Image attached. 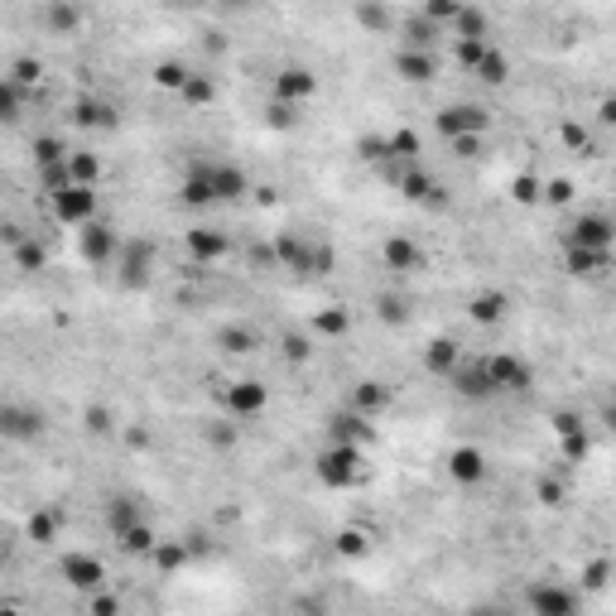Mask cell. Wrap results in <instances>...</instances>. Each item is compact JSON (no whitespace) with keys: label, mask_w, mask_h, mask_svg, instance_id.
I'll return each instance as SVG.
<instances>
[{"label":"cell","mask_w":616,"mask_h":616,"mask_svg":"<svg viewBox=\"0 0 616 616\" xmlns=\"http://www.w3.org/2000/svg\"><path fill=\"white\" fill-rule=\"evenodd\" d=\"M135 520H145V516H140V506H135L131 496H111V500H107V525H111L116 535H125Z\"/></svg>","instance_id":"obj_28"},{"label":"cell","mask_w":616,"mask_h":616,"mask_svg":"<svg viewBox=\"0 0 616 616\" xmlns=\"http://www.w3.org/2000/svg\"><path fill=\"white\" fill-rule=\"evenodd\" d=\"M506 308H510V299H506L500 289H482L477 299L467 304V318H472L477 328H496L500 318H506Z\"/></svg>","instance_id":"obj_22"},{"label":"cell","mask_w":616,"mask_h":616,"mask_svg":"<svg viewBox=\"0 0 616 616\" xmlns=\"http://www.w3.org/2000/svg\"><path fill=\"white\" fill-rule=\"evenodd\" d=\"M24 236H30V231H24L20 222H0V241H5V246H20Z\"/></svg>","instance_id":"obj_56"},{"label":"cell","mask_w":616,"mask_h":616,"mask_svg":"<svg viewBox=\"0 0 616 616\" xmlns=\"http://www.w3.org/2000/svg\"><path fill=\"white\" fill-rule=\"evenodd\" d=\"M563 140H569V145H578V150H587V135L578 131V125H569V131H563Z\"/></svg>","instance_id":"obj_60"},{"label":"cell","mask_w":616,"mask_h":616,"mask_svg":"<svg viewBox=\"0 0 616 616\" xmlns=\"http://www.w3.org/2000/svg\"><path fill=\"white\" fill-rule=\"evenodd\" d=\"M116 121H121V116H116L111 101H101V97H77L73 101V125H82V131H111Z\"/></svg>","instance_id":"obj_15"},{"label":"cell","mask_w":616,"mask_h":616,"mask_svg":"<svg viewBox=\"0 0 616 616\" xmlns=\"http://www.w3.org/2000/svg\"><path fill=\"white\" fill-rule=\"evenodd\" d=\"M44 20H48L54 34H77V24H82V5H77V0H48Z\"/></svg>","instance_id":"obj_26"},{"label":"cell","mask_w":616,"mask_h":616,"mask_svg":"<svg viewBox=\"0 0 616 616\" xmlns=\"http://www.w3.org/2000/svg\"><path fill=\"white\" fill-rule=\"evenodd\" d=\"M439 135H486V125H492V116H486L482 107H472V101H458V107H443L439 111Z\"/></svg>","instance_id":"obj_8"},{"label":"cell","mask_w":616,"mask_h":616,"mask_svg":"<svg viewBox=\"0 0 616 616\" xmlns=\"http://www.w3.org/2000/svg\"><path fill=\"white\" fill-rule=\"evenodd\" d=\"M587 583H593V587H602V583H607V563H593V569H587Z\"/></svg>","instance_id":"obj_59"},{"label":"cell","mask_w":616,"mask_h":616,"mask_svg":"<svg viewBox=\"0 0 616 616\" xmlns=\"http://www.w3.org/2000/svg\"><path fill=\"white\" fill-rule=\"evenodd\" d=\"M346 328H352L346 308H323V313L313 318V332H318V338H346Z\"/></svg>","instance_id":"obj_38"},{"label":"cell","mask_w":616,"mask_h":616,"mask_svg":"<svg viewBox=\"0 0 616 616\" xmlns=\"http://www.w3.org/2000/svg\"><path fill=\"white\" fill-rule=\"evenodd\" d=\"M222 409L231 419H255V415H265L270 409V390L261 381H231L227 390H222Z\"/></svg>","instance_id":"obj_7"},{"label":"cell","mask_w":616,"mask_h":616,"mask_svg":"<svg viewBox=\"0 0 616 616\" xmlns=\"http://www.w3.org/2000/svg\"><path fill=\"white\" fill-rule=\"evenodd\" d=\"M202 174H208V188H212V202H236L251 192V178L241 164H202Z\"/></svg>","instance_id":"obj_10"},{"label":"cell","mask_w":616,"mask_h":616,"mask_svg":"<svg viewBox=\"0 0 616 616\" xmlns=\"http://www.w3.org/2000/svg\"><path fill=\"white\" fill-rule=\"evenodd\" d=\"M395 184H400V192H405L409 202H429V208H443V202H448L443 184H439L429 169H419V164H409V169L395 178Z\"/></svg>","instance_id":"obj_12"},{"label":"cell","mask_w":616,"mask_h":616,"mask_svg":"<svg viewBox=\"0 0 616 616\" xmlns=\"http://www.w3.org/2000/svg\"><path fill=\"white\" fill-rule=\"evenodd\" d=\"M569 246H583V251H612V241H616V227L607 222L602 212H583L578 222L569 227Z\"/></svg>","instance_id":"obj_9"},{"label":"cell","mask_w":616,"mask_h":616,"mask_svg":"<svg viewBox=\"0 0 616 616\" xmlns=\"http://www.w3.org/2000/svg\"><path fill=\"white\" fill-rule=\"evenodd\" d=\"M563 439V458L569 462H583L587 458V433H583V424H578V429H569V433H559Z\"/></svg>","instance_id":"obj_46"},{"label":"cell","mask_w":616,"mask_h":616,"mask_svg":"<svg viewBox=\"0 0 616 616\" xmlns=\"http://www.w3.org/2000/svg\"><path fill=\"white\" fill-rule=\"evenodd\" d=\"M184 77H188L184 63H159V68H154V87H164V92H178V87H184Z\"/></svg>","instance_id":"obj_45"},{"label":"cell","mask_w":616,"mask_h":616,"mask_svg":"<svg viewBox=\"0 0 616 616\" xmlns=\"http://www.w3.org/2000/svg\"><path fill=\"white\" fill-rule=\"evenodd\" d=\"M472 73H477V82H486V87H500V82H506V77H510V63H506V54H500V48H492V44H486V54L477 58V68H472Z\"/></svg>","instance_id":"obj_27"},{"label":"cell","mask_w":616,"mask_h":616,"mask_svg":"<svg viewBox=\"0 0 616 616\" xmlns=\"http://www.w3.org/2000/svg\"><path fill=\"white\" fill-rule=\"evenodd\" d=\"M48 198H54V217L73 231L97 217V188H87V184H63L58 192H48Z\"/></svg>","instance_id":"obj_4"},{"label":"cell","mask_w":616,"mask_h":616,"mask_svg":"<svg viewBox=\"0 0 616 616\" xmlns=\"http://www.w3.org/2000/svg\"><path fill=\"white\" fill-rule=\"evenodd\" d=\"M222 346H227V352H236V356H246V352H255V338H251L246 328H227L222 332Z\"/></svg>","instance_id":"obj_47"},{"label":"cell","mask_w":616,"mask_h":616,"mask_svg":"<svg viewBox=\"0 0 616 616\" xmlns=\"http://www.w3.org/2000/svg\"><path fill=\"white\" fill-rule=\"evenodd\" d=\"M63 169H68V184H87V188H97V159L92 154H77V150H68V159H63Z\"/></svg>","instance_id":"obj_30"},{"label":"cell","mask_w":616,"mask_h":616,"mask_svg":"<svg viewBox=\"0 0 616 616\" xmlns=\"http://www.w3.org/2000/svg\"><path fill=\"white\" fill-rule=\"evenodd\" d=\"M433 34H439V24L415 15V20L405 24V48H433Z\"/></svg>","instance_id":"obj_40"},{"label":"cell","mask_w":616,"mask_h":616,"mask_svg":"<svg viewBox=\"0 0 616 616\" xmlns=\"http://www.w3.org/2000/svg\"><path fill=\"white\" fill-rule=\"evenodd\" d=\"M530 612H539V616H573L578 612V597L569 593V587L539 583V587H530Z\"/></svg>","instance_id":"obj_18"},{"label":"cell","mask_w":616,"mask_h":616,"mask_svg":"<svg viewBox=\"0 0 616 616\" xmlns=\"http://www.w3.org/2000/svg\"><path fill=\"white\" fill-rule=\"evenodd\" d=\"M486 54V38H458V63H462V68H477V58Z\"/></svg>","instance_id":"obj_48"},{"label":"cell","mask_w":616,"mask_h":616,"mask_svg":"<svg viewBox=\"0 0 616 616\" xmlns=\"http://www.w3.org/2000/svg\"><path fill=\"white\" fill-rule=\"evenodd\" d=\"M458 362H462V346L453 338H433L429 346H424V366H429L433 376H448Z\"/></svg>","instance_id":"obj_25"},{"label":"cell","mask_w":616,"mask_h":616,"mask_svg":"<svg viewBox=\"0 0 616 616\" xmlns=\"http://www.w3.org/2000/svg\"><path fill=\"white\" fill-rule=\"evenodd\" d=\"M376 313H381V318H390V323H405V318H409L400 299H381V308H376Z\"/></svg>","instance_id":"obj_55"},{"label":"cell","mask_w":616,"mask_h":616,"mask_svg":"<svg viewBox=\"0 0 616 616\" xmlns=\"http://www.w3.org/2000/svg\"><path fill=\"white\" fill-rule=\"evenodd\" d=\"M184 202H188V208H208V202H212V188H208V174H202V164H192L188 178H184Z\"/></svg>","instance_id":"obj_36"},{"label":"cell","mask_w":616,"mask_h":616,"mask_svg":"<svg viewBox=\"0 0 616 616\" xmlns=\"http://www.w3.org/2000/svg\"><path fill=\"white\" fill-rule=\"evenodd\" d=\"M150 559H154V563H159V569H164V573H174V569H178V563H184V559H188V549H178V544H164V539H154V549H150Z\"/></svg>","instance_id":"obj_43"},{"label":"cell","mask_w":616,"mask_h":616,"mask_svg":"<svg viewBox=\"0 0 616 616\" xmlns=\"http://www.w3.org/2000/svg\"><path fill=\"white\" fill-rule=\"evenodd\" d=\"M10 251H15V265L24 270V275H38V270L48 265V251L38 246V236H24L20 246H10Z\"/></svg>","instance_id":"obj_32"},{"label":"cell","mask_w":616,"mask_h":616,"mask_svg":"<svg viewBox=\"0 0 616 616\" xmlns=\"http://www.w3.org/2000/svg\"><path fill=\"white\" fill-rule=\"evenodd\" d=\"M116 539H121V549H125V554H150V549H154V530H150V520H135L131 530H125V535H116Z\"/></svg>","instance_id":"obj_39"},{"label":"cell","mask_w":616,"mask_h":616,"mask_svg":"<svg viewBox=\"0 0 616 616\" xmlns=\"http://www.w3.org/2000/svg\"><path fill=\"white\" fill-rule=\"evenodd\" d=\"M20 116H24V87L0 77V125H15Z\"/></svg>","instance_id":"obj_29"},{"label":"cell","mask_w":616,"mask_h":616,"mask_svg":"<svg viewBox=\"0 0 616 616\" xmlns=\"http://www.w3.org/2000/svg\"><path fill=\"white\" fill-rule=\"evenodd\" d=\"M184 246H188V255L198 265H212V261H222V255L231 251V241L217 227H198V231H188V236H184Z\"/></svg>","instance_id":"obj_16"},{"label":"cell","mask_w":616,"mask_h":616,"mask_svg":"<svg viewBox=\"0 0 616 616\" xmlns=\"http://www.w3.org/2000/svg\"><path fill=\"white\" fill-rule=\"evenodd\" d=\"M63 578H68V587L92 593V587L107 583V563L92 559V554H68V559H63Z\"/></svg>","instance_id":"obj_14"},{"label":"cell","mask_w":616,"mask_h":616,"mask_svg":"<svg viewBox=\"0 0 616 616\" xmlns=\"http://www.w3.org/2000/svg\"><path fill=\"white\" fill-rule=\"evenodd\" d=\"M38 433H44V415L34 405H0V439L30 443Z\"/></svg>","instance_id":"obj_11"},{"label":"cell","mask_w":616,"mask_h":616,"mask_svg":"<svg viewBox=\"0 0 616 616\" xmlns=\"http://www.w3.org/2000/svg\"><path fill=\"white\" fill-rule=\"evenodd\" d=\"M178 97L184 101H192V107H212V97H217V87L208 82V77H184V87H178Z\"/></svg>","instance_id":"obj_41"},{"label":"cell","mask_w":616,"mask_h":616,"mask_svg":"<svg viewBox=\"0 0 616 616\" xmlns=\"http://www.w3.org/2000/svg\"><path fill=\"white\" fill-rule=\"evenodd\" d=\"M313 92H318V77L308 68H285L275 77V101H294V107H299V101H308Z\"/></svg>","instance_id":"obj_19"},{"label":"cell","mask_w":616,"mask_h":616,"mask_svg":"<svg viewBox=\"0 0 616 616\" xmlns=\"http://www.w3.org/2000/svg\"><path fill=\"white\" fill-rule=\"evenodd\" d=\"M270 255L285 270H294V275H332V265H338L328 241H313V236H304V231H279Z\"/></svg>","instance_id":"obj_1"},{"label":"cell","mask_w":616,"mask_h":616,"mask_svg":"<svg viewBox=\"0 0 616 616\" xmlns=\"http://www.w3.org/2000/svg\"><path fill=\"white\" fill-rule=\"evenodd\" d=\"M212 443H217V448H231V443H236V429H231V424H217V429H212Z\"/></svg>","instance_id":"obj_57"},{"label":"cell","mask_w":616,"mask_h":616,"mask_svg":"<svg viewBox=\"0 0 616 616\" xmlns=\"http://www.w3.org/2000/svg\"><path fill=\"white\" fill-rule=\"evenodd\" d=\"M385 270H400V275H415V270H424V251L415 246L409 236H385Z\"/></svg>","instance_id":"obj_20"},{"label":"cell","mask_w":616,"mask_h":616,"mask_svg":"<svg viewBox=\"0 0 616 616\" xmlns=\"http://www.w3.org/2000/svg\"><path fill=\"white\" fill-rule=\"evenodd\" d=\"M68 159V145H63L58 135H38L34 140V164L38 169H54V164H63Z\"/></svg>","instance_id":"obj_37"},{"label":"cell","mask_w":616,"mask_h":616,"mask_svg":"<svg viewBox=\"0 0 616 616\" xmlns=\"http://www.w3.org/2000/svg\"><path fill=\"white\" fill-rule=\"evenodd\" d=\"M390 405V390H385L381 381H362L352 395V409H362V415H371V409H385Z\"/></svg>","instance_id":"obj_34"},{"label":"cell","mask_w":616,"mask_h":616,"mask_svg":"<svg viewBox=\"0 0 616 616\" xmlns=\"http://www.w3.org/2000/svg\"><path fill=\"white\" fill-rule=\"evenodd\" d=\"M77 251H82L87 265H111L116 251H121V236H116V227H107V222L92 217V222L77 227Z\"/></svg>","instance_id":"obj_5"},{"label":"cell","mask_w":616,"mask_h":616,"mask_svg":"<svg viewBox=\"0 0 616 616\" xmlns=\"http://www.w3.org/2000/svg\"><path fill=\"white\" fill-rule=\"evenodd\" d=\"M356 20H362V30H371V34L390 30V10H385V0H356Z\"/></svg>","instance_id":"obj_35"},{"label":"cell","mask_w":616,"mask_h":616,"mask_svg":"<svg viewBox=\"0 0 616 616\" xmlns=\"http://www.w3.org/2000/svg\"><path fill=\"white\" fill-rule=\"evenodd\" d=\"M482 366H486V381H492V395H520V390H530V381H535L530 362H520V356H510V352L482 356Z\"/></svg>","instance_id":"obj_3"},{"label":"cell","mask_w":616,"mask_h":616,"mask_svg":"<svg viewBox=\"0 0 616 616\" xmlns=\"http://www.w3.org/2000/svg\"><path fill=\"white\" fill-rule=\"evenodd\" d=\"M448 381H453V390H458V395H467V400H486V395H492L486 366H482V362H467V356H462V362L448 371Z\"/></svg>","instance_id":"obj_17"},{"label":"cell","mask_w":616,"mask_h":616,"mask_svg":"<svg viewBox=\"0 0 616 616\" xmlns=\"http://www.w3.org/2000/svg\"><path fill=\"white\" fill-rule=\"evenodd\" d=\"M313 477L323 486H332V492L356 486V477H362V443H338L332 439L323 453L313 458Z\"/></svg>","instance_id":"obj_2"},{"label":"cell","mask_w":616,"mask_h":616,"mask_svg":"<svg viewBox=\"0 0 616 616\" xmlns=\"http://www.w3.org/2000/svg\"><path fill=\"white\" fill-rule=\"evenodd\" d=\"M54 530H58L54 516H34V520H30V539H38V544H48V539H54Z\"/></svg>","instance_id":"obj_53"},{"label":"cell","mask_w":616,"mask_h":616,"mask_svg":"<svg viewBox=\"0 0 616 616\" xmlns=\"http://www.w3.org/2000/svg\"><path fill=\"white\" fill-rule=\"evenodd\" d=\"M458 5H462V0H424V20H433V24H439V20H453Z\"/></svg>","instance_id":"obj_49"},{"label":"cell","mask_w":616,"mask_h":616,"mask_svg":"<svg viewBox=\"0 0 616 616\" xmlns=\"http://www.w3.org/2000/svg\"><path fill=\"white\" fill-rule=\"evenodd\" d=\"M539 496H544V506H559V500H563L559 482H539Z\"/></svg>","instance_id":"obj_58"},{"label":"cell","mask_w":616,"mask_h":616,"mask_svg":"<svg viewBox=\"0 0 616 616\" xmlns=\"http://www.w3.org/2000/svg\"><path fill=\"white\" fill-rule=\"evenodd\" d=\"M116 270H121L125 289H140L154 275V241H140V236L121 241V251H116Z\"/></svg>","instance_id":"obj_6"},{"label":"cell","mask_w":616,"mask_h":616,"mask_svg":"<svg viewBox=\"0 0 616 616\" xmlns=\"http://www.w3.org/2000/svg\"><path fill=\"white\" fill-rule=\"evenodd\" d=\"M477 145H482V135H453V150L462 159H477Z\"/></svg>","instance_id":"obj_54"},{"label":"cell","mask_w":616,"mask_h":616,"mask_svg":"<svg viewBox=\"0 0 616 616\" xmlns=\"http://www.w3.org/2000/svg\"><path fill=\"white\" fill-rule=\"evenodd\" d=\"M554 429H559V433H569V429H578V419H573V415H559V419H554Z\"/></svg>","instance_id":"obj_61"},{"label":"cell","mask_w":616,"mask_h":616,"mask_svg":"<svg viewBox=\"0 0 616 616\" xmlns=\"http://www.w3.org/2000/svg\"><path fill=\"white\" fill-rule=\"evenodd\" d=\"M328 439H338V443H366L371 439V424H366L362 409H342V415L328 419Z\"/></svg>","instance_id":"obj_23"},{"label":"cell","mask_w":616,"mask_h":616,"mask_svg":"<svg viewBox=\"0 0 616 616\" xmlns=\"http://www.w3.org/2000/svg\"><path fill=\"white\" fill-rule=\"evenodd\" d=\"M539 188H544V184H539L535 174H520L516 184H510V198H516L520 208H535V202H539Z\"/></svg>","instance_id":"obj_44"},{"label":"cell","mask_w":616,"mask_h":616,"mask_svg":"<svg viewBox=\"0 0 616 616\" xmlns=\"http://www.w3.org/2000/svg\"><path fill=\"white\" fill-rule=\"evenodd\" d=\"M453 30H458V38H486V15H482L477 5H467V0H462L458 15H453Z\"/></svg>","instance_id":"obj_31"},{"label":"cell","mask_w":616,"mask_h":616,"mask_svg":"<svg viewBox=\"0 0 616 616\" xmlns=\"http://www.w3.org/2000/svg\"><path fill=\"white\" fill-rule=\"evenodd\" d=\"M299 107H294V101H270L265 107V121L275 125V131H294V125H299V116H294Z\"/></svg>","instance_id":"obj_42"},{"label":"cell","mask_w":616,"mask_h":616,"mask_svg":"<svg viewBox=\"0 0 616 616\" xmlns=\"http://www.w3.org/2000/svg\"><path fill=\"white\" fill-rule=\"evenodd\" d=\"M448 477L458 486H477L486 477V458L477 448H453V458H448Z\"/></svg>","instance_id":"obj_21"},{"label":"cell","mask_w":616,"mask_h":616,"mask_svg":"<svg viewBox=\"0 0 616 616\" xmlns=\"http://www.w3.org/2000/svg\"><path fill=\"white\" fill-rule=\"evenodd\" d=\"M338 554H352V559L366 554V535H362V530H342V535H338Z\"/></svg>","instance_id":"obj_51"},{"label":"cell","mask_w":616,"mask_h":616,"mask_svg":"<svg viewBox=\"0 0 616 616\" xmlns=\"http://www.w3.org/2000/svg\"><path fill=\"white\" fill-rule=\"evenodd\" d=\"M569 275H583V279H597L612 270V251H583V246H569Z\"/></svg>","instance_id":"obj_24"},{"label":"cell","mask_w":616,"mask_h":616,"mask_svg":"<svg viewBox=\"0 0 616 616\" xmlns=\"http://www.w3.org/2000/svg\"><path fill=\"white\" fill-rule=\"evenodd\" d=\"M285 356H289V362H308L313 346H308V338H299V332H289V338H285Z\"/></svg>","instance_id":"obj_52"},{"label":"cell","mask_w":616,"mask_h":616,"mask_svg":"<svg viewBox=\"0 0 616 616\" xmlns=\"http://www.w3.org/2000/svg\"><path fill=\"white\" fill-rule=\"evenodd\" d=\"M5 77H10L15 87H24V92H34V87L44 82V63H38L34 54H24V58H15V68H10Z\"/></svg>","instance_id":"obj_33"},{"label":"cell","mask_w":616,"mask_h":616,"mask_svg":"<svg viewBox=\"0 0 616 616\" xmlns=\"http://www.w3.org/2000/svg\"><path fill=\"white\" fill-rule=\"evenodd\" d=\"M539 198H544V202H554V208H563V202L573 198V184H569V178H554L549 188H539Z\"/></svg>","instance_id":"obj_50"},{"label":"cell","mask_w":616,"mask_h":616,"mask_svg":"<svg viewBox=\"0 0 616 616\" xmlns=\"http://www.w3.org/2000/svg\"><path fill=\"white\" fill-rule=\"evenodd\" d=\"M395 73H400L409 87H424V82H433V77H439V58H433V48H400Z\"/></svg>","instance_id":"obj_13"}]
</instances>
